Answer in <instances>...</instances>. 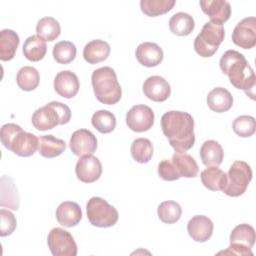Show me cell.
<instances>
[{
	"mask_svg": "<svg viewBox=\"0 0 256 256\" xmlns=\"http://www.w3.org/2000/svg\"><path fill=\"white\" fill-rule=\"evenodd\" d=\"M161 128L176 152H186L195 143L194 119L183 111H168L161 117Z\"/></svg>",
	"mask_w": 256,
	"mask_h": 256,
	"instance_id": "cell-1",
	"label": "cell"
},
{
	"mask_svg": "<svg viewBox=\"0 0 256 256\" xmlns=\"http://www.w3.org/2000/svg\"><path fill=\"white\" fill-rule=\"evenodd\" d=\"M219 65L235 88L243 90L252 99L255 98L256 77L252 67L242 53L236 50H227L221 56Z\"/></svg>",
	"mask_w": 256,
	"mask_h": 256,
	"instance_id": "cell-2",
	"label": "cell"
},
{
	"mask_svg": "<svg viewBox=\"0 0 256 256\" xmlns=\"http://www.w3.org/2000/svg\"><path fill=\"white\" fill-rule=\"evenodd\" d=\"M1 142L6 149L21 157L32 156L39 146V138L32 133L25 132L14 123H7L2 126Z\"/></svg>",
	"mask_w": 256,
	"mask_h": 256,
	"instance_id": "cell-3",
	"label": "cell"
},
{
	"mask_svg": "<svg viewBox=\"0 0 256 256\" xmlns=\"http://www.w3.org/2000/svg\"><path fill=\"white\" fill-rule=\"evenodd\" d=\"M91 83L97 100L106 105L116 104L122 96V89L114 69L105 66L93 71Z\"/></svg>",
	"mask_w": 256,
	"mask_h": 256,
	"instance_id": "cell-4",
	"label": "cell"
},
{
	"mask_svg": "<svg viewBox=\"0 0 256 256\" xmlns=\"http://www.w3.org/2000/svg\"><path fill=\"white\" fill-rule=\"evenodd\" d=\"M71 119L70 108L61 102L52 101L38 108L32 115L31 122L39 131L53 129L57 125L67 124Z\"/></svg>",
	"mask_w": 256,
	"mask_h": 256,
	"instance_id": "cell-5",
	"label": "cell"
},
{
	"mask_svg": "<svg viewBox=\"0 0 256 256\" xmlns=\"http://www.w3.org/2000/svg\"><path fill=\"white\" fill-rule=\"evenodd\" d=\"M225 30L223 25L206 22L194 40V49L198 55L207 58L213 56L223 42Z\"/></svg>",
	"mask_w": 256,
	"mask_h": 256,
	"instance_id": "cell-6",
	"label": "cell"
},
{
	"mask_svg": "<svg viewBox=\"0 0 256 256\" xmlns=\"http://www.w3.org/2000/svg\"><path fill=\"white\" fill-rule=\"evenodd\" d=\"M87 218L96 227L107 228L116 224L118 221V211L101 197H92L86 205Z\"/></svg>",
	"mask_w": 256,
	"mask_h": 256,
	"instance_id": "cell-7",
	"label": "cell"
},
{
	"mask_svg": "<svg viewBox=\"0 0 256 256\" xmlns=\"http://www.w3.org/2000/svg\"><path fill=\"white\" fill-rule=\"evenodd\" d=\"M226 175L227 183L223 192L228 196L238 197L246 191L252 179V170L248 163L237 160L232 163Z\"/></svg>",
	"mask_w": 256,
	"mask_h": 256,
	"instance_id": "cell-8",
	"label": "cell"
},
{
	"mask_svg": "<svg viewBox=\"0 0 256 256\" xmlns=\"http://www.w3.org/2000/svg\"><path fill=\"white\" fill-rule=\"evenodd\" d=\"M255 243V230L249 224L237 225L230 234V246L218 254H233L240 256L253 255L251 248Z\"/></svg>",
	"mask_w": 256,
	"mask_h": 256,
	"instance_id": "cell-9",
	"label": "cell"
},
{
	"mask_svg": "<svg viewBox=\"0 0 256 256\" xmlns=\"http://www.w3.org/2000/svg\"><path fill=\"white\" fill-rule=\"evenodd\" d=\"M47 244L53 256H76L77 245L73 236L62 228H53L47 237Z\"/></svg>",
	"mask_w": 256,
	"mask_h": 256,
	"instance_id": "cell-10",
	"label": "cell"
},
{
	"mask_svg": "<svg viewBox=\"0 0 256 256\" xmlns=\"http://www.w3.org/2000/svg\"><path fill=\"white\" fill-rule=\"evenodd\" d=\"M126 124L134 132L148 131L154 124V112L147 105H135L126 114Z\"/></svg>",
	"mask_w": 256,
	"mask_h": 256,
	"instance_id": "cell-11",
	"label": "cell"
},
{
	"mask_svg": "<svg viewBox=\"0 0 256 256\" xmlns=\"http://www.w3.org/2000/svg\"><path fill=\"white\" fill-rule=\"evenodd\" d=\"M232 42L243 49H251L256 45L255 17H246L236 24L232 32Z\"/></svg>",
	"mask_w": 256,
	"mask_h": 256,
	"instance_id": "cell-12",
	"label": "cell"
},
{
	"mask_svg": "<svg viewBox=\"0 0 256 256\" xmlns=\"http://www.w3.org/2000/svg\"><path fill=\"white\" fill-rule=\"evenodd\" d=\"M69 147L76 156L92 155L97 149L96 136L87 129H78L72 133Z\"/></svg>",
	"mask_w": 256,
	"mask_h": 256,
	"instance_id": "cell-13",
	"label": "cell"
},
{
	"mask_svg": "<svg viewBox=\"0 0 256 256\" xmlns=\"http://www.w3.org/2000/svg\"><path fill=\"white\" fill-rule=\"evenodd\" d=\"M75 173L80 181L93 183L97 181L102 174V164L100 160L93 155L83 156L76 163Z\"/></svg>",
	"mask_w": 256,
	"mask_h": 256,
	"instance_id": "cell-14",
	"label": "cell"
},
{
	"mask_svg": "<svg viewBox=\"0 0 256 256\" xmlns=\"http://www.w3.org/2000/svg\"><path fill=\"white\" fill-rule=\"evenodd\" d=\"M143 92L147 98L155 102H163L171 94V87L161 76H150L143 83Z\"/></svg>",
	"mask_w": 256,
	"mask_h": 256,
	"instance_id": "cell-15",
	"label": "cell"
},
{
	"mask_svg": "<svg viewBox=\"0 0 256 256\" xmlns=\"http://www.w3.org/2000/svg\"><path fill=\"white\" fill-rule=\"evenodd\" d=\"M79 80L75 73L65 70L60 71L54 78V89L63 98H73L79 91Z\"/></svg>",
	"mask_w": 256,
	"mask_h": 256,
	"instance_id": "cell-16",
	"label": "cell"
},
{
	"mask_svg": "<svg viewBox=\"0 0 256 256\" xmlns=\"http://www.w3.org/2000/svg\"><path fill=\"white\" fill-rule=\"evenodd\" d=\"M199 4L202 11L211 19V22L222 25L231 16L230 3L225 0H202Z\"/></svg>",
	"mask_w": 256,
	"mask_h": 256,
	"instance_id": "cell-17",
	"label": "cell"
},
{
	"mask_svg": "<svg viewBox=\"0 0 256 256\" xmlns=\"http://www.w3.org/2000/svg\"><path fill=\"white\" fill-rule=\"evenodd\" d=\"M189 236L196 242H206L213 234V222L204 215H195L187 223Z\"/></svg>",
	"mask_w": 256,
	"mask_h": 256,
	"instance_id": "cell-18",
	"label": "cell"
},
{
	"mask_svg": "<svg viewBox=\"0 0 256 256\" xmlns=\"http://www.w3.org/2000/svg\"><path fill=\"white\" fill-rule=\"evenodd\" d=\"M138 62L145 67L158 66L164 57L162 48L153 42H143L138 45L135 52Z\"/></svg>",
	"mask_w": 256,
	"mask_h": 256,
	"instance_id": "cell-19",
	"label": "cell"
},
{
	"mask_svg": "<svg viewBox=\"0 0 256 256\" xmlns=\"http://www.w3.org/2000/svg\"><path fill=\"white\" fill-rule=\"evenodd\" d=\"M56 219L64 227L76 226L82 219V210L76 202L64 201L56 209Z\"/></svg>",
	"mask_w": 256,
	"mask_h": 256,
	"instance_id": "cell-20",
	"label": "cell"
},
{
	"mask_svg": "<svg viewBox=\"0 0 256 256\" xmlns=\"http://www.w3.org/2000/svg\"><path fill=\"white\" fill-rule=\"evenodd\" d=\"M20 198L17 188L9 176H2L0 180V205L12 210L19 208Z\"/></svg>",
	"mask_w": 256,
	"mask_h": 256,
	"instance_id": "cell-21",
	"label": "cell"
},
{
	"mask_svg": "<svg viewBox=\"0 0 256 256\" xmlns=\"http://www.w3.org/2000/svg\"><path fill=\"white\" fill-rule=\"evenodd\" d=\"M207 105L214 112H226L233 105V97L226 88L216 87L208 93Z\"/></svg>",
	"mask_w": 256,
	"mask_h": 256,
	"instance_id": "cell-22",
	"label": "cell"
},
{
	"mask_svg": "<svg viewBox=\"0 0 256 256\" xmlns=\"http://www.w3.org/2000/svg\"><path fill=\"white\" fill-rule=\"evenodd\" d=\"M110 45L101 39L88 42L83 49V57L89 64H97L106 60L110 54Z\"/></svg>",
	"mask_w": 256,
	"mask_h": 256,
	"instance_id": "cell-23",
	"label": "cell"
},
{
	"mask_svg": "<svg viewBox=\"0 0 256 256\" xmlns=\"http://www.w3.org/2000/svg\"><path fill=\"white\" fill-rule=\"evenodd\" d=\"M170 160L180 177L194 178L197 176L198 164L191 155L185 152H175Z\"/></svg>",
	"mask_w": 256,
	"mask_h": 256,
	"instance_id": "cell-24",
	"label": "cell"
},
{
	"mask_svg": "<svg viewBox=\"0 0 256 256\" xmlns=\"http://www.w3.org/2000/svg\"><path fill=\"white\" fill-rule=\"evenodd\" d=\"M201 182L211 191H223L227 183V175L218 166H210L201 172Z\"/></svg>",
	"mask_w": 256,
	"mask_h": 256,
	"instance_id": "cell-25",
	"label": "cell"
},
{
	"mask_svg": "<svg viewBox=\"0 0 256 256\" xmlns=\"http://www.w3.org/2000/svg\"><path fill=\"white\" fill-rule=\"evenodd\" d=\"M20 39L18 34L11 29H3L0 32V59L12 60L16 54Z\"/></svg>",
	"mask_w": 256,
	"mask_h": 256,
	"instance_id": "cell-26",
	"label": "cell"
},
{
	"mask_svg": "<svg viewBox=\"0 0 256 256\" xmlns=\"http://www.w3.org/2000/svg\"><path fill=\"white\" fill-rule=\"evenodd\" d=\"M200 158L202 163L207 166H219L223 161L224 152L222 146L215 140L205 141L200 148Z\"/></svg>",
	"mask_w": 256,
	"mask_h": 256,
	"instance_id": "cell-27",
	"label": "cell"
},
{
	"mask_svg": "<svg viewBox=\"0 0 256 256\" xmlns=\"http://www.w3.org/2000/svg\"><path fill=\"white\" fill-rule=\"evenodd\" d=\"M66 149L64 140L54 137L53 135H44L39 138L38 151L45 158H54L61 155Z\"/></svg>",
	"mask_w": 256,
	"mask_h": 256,
	"instance_id": "cell-28",
	"label": "cell"
},
{
	"mask_svg": "<svg viewBox=\"0 0 256 256\" xmlns=\"http://www.w3.org/2000/svg\"><path fill=\"white\" fill-rule=\"evenodd\" d=\"M46 52V42L37 35L29 36L23 44V54L30 61L37 62L42 60Z\"/></svg>",
	"mask_w": 256,
	"mask_h": 256,
	"instance_id": "cell-29",
	"label": "cell"
},
{
	"mask_svg": "<svg viewBox=\"0 0 256 256\" xmlns=\"http://www.w3.org/2000/svg\"><path fill=\"white\" fill-rule=\"evenodd\" d=\"M195 27L193 17L185 12L175 13L169 20L170 31L178 36L189 35Z\"/></svg>",
	"mask_w": 256,
	"mask_h": 256,
	"instance_id": "cell-30",
	"label": "cell"
},
{
	"mask_svg": "<svg viewBox=\"0 0 256 256\" xmlns=\"http://www.w3.org/2000/svg\"><path fill=\"white\" fill-rule=\"evenodd\" d=\"M37 36L44 41L52 42L57 39L61 33L59 22L53 17H43L36 25Z\"/></svg>",
	"mask_w": 256,
	"mask_h": 256,
	"instance_id": "cell-31",
	"label": "cell"
},
{
	"mask_svg": "<svg viewBox=\"0 0 256 256\" xmlns=\"http://www.w3.org/2000/svg\"><path fill=\"white\" fill-rule=\"evenodd\" d=\"M130 152L136 162L148 163L153 156V145L147 138H137L132 142Z\"/></svg>",
	"mask_w": 256,
	"mask_h": 256,
	"instance_id": "cell-32",
	"label": "cell"
},
{
	"mask_svg": "<svg viewBox=\"0 0 256 256\" xmlns=\"http://www.w3.org/2000/svg\"><path fill=\"white\" fill-rule=\"evenodd\" d=\"M40 75L37 69L31 66L22 67L16 76V82L20 89L24 91H32L39 85Z\"/></svg>",
	"mask_w": 256,
	"mask_h": 256,
	"instance_id": "cell-33",
	"label": "cell"
},
{
	"mask_svg": "<svg viewBox=\"0 0 256 256\" xmlns=\"http://www.w3.org/2000/svg\"><path fill=\"white\" fill-rule=\"evenodd\" d=\"M175 3V0H141L140 8L145 15L156 17L169 12Z\"/></svg>",
	"mask_w": 256,
	"mask_h": 256,
	"instance_id": "cell-34",
	"label": "cell"
},
{
	"mask_svg": "<svg viewBox=\"0 0 256 256\" xmlns=\"http://www.w3.org/2000/svg\"><path fill=\"white\" fill-rule=\"evenodd\" d=\"M91 123L97 131L102 134H107L115 129L116 118L110 111L98 110L92 115Z\"/></svg>",
	"mask_w": 256,
	"mask_h": 256,
	"instance_id": "cell-35",
	"label": "cell"
},
{
	"mask_svg": "<svg viewBox=\"0 0 256 256\" xmlns=\"http://www.w3.org/2000/svg\"><path fill=\"white\" fill-rule=\"evenodd\" d=\"M157 214L163 223L173 224L181 218L182 208L177 202L168 200L159 204Z\"/></svg>",
	"mask_w": 256,
	"mask_h": 256,
	"instance_id": "cell-36",
	"label": "cell"
},
{
	"mask_svg": "<svg viewBox=\"0 0 256 256\" xmlns=\"http://www.w3.org/2000/svg\"><path fill=\"white\" fill-rule=\"evenodd\" d=\"M76 46L70 41H60L53 47V58L59 64H68L76 57Z\"/></svg>",
	"mask_w": 256,
	"mask_h": 256,
	"instance_id": "cell-37",
	"label": "cell"
},
{
	"mask_svg": "<svg viewBox=\"0 0 256 256\" xmlns=\"http://www.w3.org/2000/svg\"><path fill=\"white\" fill-rule=\"evenodd\" d=\"M233 131L240 137L247 138L252 136L256 130L255 118L250 115L238 116L232 124Z\"/></svg>",
	"mask_w": 256,
	"mask_h": 256,
	"instance_id": "cell-38",
	"label": "cell"
},
{
	"mask_svg": "<svg viewBox=\"0 0 256 256\" xmlns=\"http://www.w3.org/2000/svg\"><path fill=\"white\" fill-rule=\"evenodd\" d=\"M0 219H1V228H0V235L1 237L11 235L14 230L16 229L17 222L14 214L9 210L4 208L0 209Z\"/></svg>",
	"mask_w": 256,
	"mask_h": 256,
	"instance_id": "cell-39",
	"label": "cell"
},
{
	"mask_svg": "<svg viewBox=\"0 0 256 256\" xmlns=\"http://www.w3.org/2000/svg\"><path fill=\"white\" fill-rule=\"evenodd\" d=\"M158 174L165 181H175L180 178L171 160L164 159L158 165Z\"/></svg>",
	"mask_w": 256,
	"mask_h": 256,
	"instance_id": "cell-40",
	"label": "cell"
}]
</instances>
